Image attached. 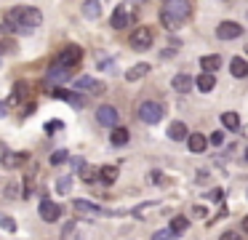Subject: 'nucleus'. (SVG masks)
<instances>
[{
  "label": "nucleus",
  "instance_id": "40",
  "mask_svg": "<svg viewBox=\"0 0 248 240\" xmlns=\"http://www.w3.org/2000/svg\"><path fill=\"white\" fill-rule=\"evenodd\" d=\"M192 213H195V216L203 219V216H205V208H203V206H195V208H192Z\"/></svg>",
  "mask_w": 248,
  "mask_h": 240
},
{
  "label": "nucleus",
  "instance_id": "4",
  "mask_svg": "<svg viewBox=\"0 0 248 240\" xmlns=\"http://www.w3.org/2000/svg\"><path fill=\"white\" fill-rule=\"evenodd\" d=\"M54 99H62V101H67V104H72L75 110H83L86 107V99H83L80 94H75V91H67V88H51L48 91Z\"/></svg>",
  "mask_w": 248,
  "mask_h": 240
},
{
  "label": "nucleus",
  "instance_id": "10",
  "mask_svg": "<svg viewBox=\"0 0 248 240\" xmlns=\"http://www.w3.org/2000/svg\"><path fill=\"white\" fill-rule=\"evenodd\" d=\"M59 216H62L59 203H51V200L40 203V219H43V222H59Z\"/></svg>",
  "mask_w": 248,
  "mask_h": 240
},
{
  "label": "nucleus",
  "instance_id": "7",
  "mask_svg": "<svg viewBox=\"0 0 248 240\" xmlns=\"http://www.w3.org/2000/svg\"><path fill=\"white\" fill-rule=\"evenodd\" d=\"M96 120L102 123V126H107V128H118V120H120V115H118V110L115 107H109V104H102L96 110Z\"/></svg>",
  "mask_w": 248,
  "mask_h": 240
},
{
  "label": "nucleus",
  "instance_id": "33",
  "mask_svg": "<svg viewBox=\"0 0 248 240\" xmlns=\"http://www.w3.org/2000/svg\"><path fill=\"white\" fill-rule=\"evenodd\" d=\"M0 227L8 229V232H14V229H16V222H14V219H8V216H0Z\"/></svg>",
  "mask_w": 248,
  "mask_h": 240
},
{
  "label": "nucleus",
  "instance_id": "12",
  "mask_svg": "<svg viewBox=\"0 0 248 240\" xmlns=\"http://www.w3.org/2000/svg\"><path fill=\"white\" fill-rule=\"evenodd\" d=\"M22 163H27V152H6L0 158V165H3V168H19Z\"/></svg>",
  "mask_w": 248,
  "mask_h": 240
},
{
  "label": "nucleus",
  "instance_id": "41",
  "mask_svg": "<svg viewBox=\"0 0 248 240\" xmlns=\"http://www.w3.org/2000/svg\"><path fill=\"white\" fill-rule=\"evenodd\" d=\"M8 112V101H0V115H6Z\"/></svg>",
  "mask_w": 248,
  "mask_h": 240
},
{
  "label": "nucleus",
  "instance_id": "11",
  "mask_svg": "<svg viewBox=\"0 0 248 240\" xmlns=\"http://www.w3.org/2000/svg\"><path fill=\"white\" fill-rule=\"evenodd\" d=\"M72 72H75V67H64V64H56L54 62V67L48 69V78L54 80V83H64V80L72 78Z\"/></svg>",
  "mask_w": 248,
  "mask_h": 240
},
{
  "label": "nucleus",
  "instance_id": "25",
  "mask_svg": "<svg viewBox=\"0 0 248 240\" xmlns=\"http://www.w3.org/2000/svg\"><path fill=\"white\" fill-rule=\"evenodd\" d=\"M160 24L166 27V30H171V32H173V30H179V24H182V21H179L176 16H171L166 8H163V11H160Z\"/></svg>",
  "mask_w": 248,
  "mask_h": 240
},
{
  "label": "nucleus",
  "instance_id": "20",
  "mask_svg": "<svg viewBox=\"0 0 248 240\" xmlns=\"http://www.w3.org/2000/svg\"><path fill=\"white\" fill-rule=\"evenodd\" d=\"M128 139H131V133H128V128H123V126L112 128V133H109V142H112L115 147H123V144H128Z\"/></svg>",
  "mask_w": 248,
  "mask_h": 240
},
{
  "label": "nucleus",
  "instance_id": "27",
  "mask_svg": "<svg viewBox=\"0 0 248 240\" xmlns=\"http://www.w3.org/2000/svg\"><path fill=\"white\" fill-rule=\"evenodd\" d=\"M72 206H75V211H80V213H102V208L93 206V203H88V200H75Z\"/></svg>",
  "mask_w": 248,
  "mask_h": 240
},
{
  "label": "nucleus",
  "instance_id": "8",
  "mask_svg": "<svg viewBox=\"0 0 248 240\" xmlns=\"http://www.w3.org/2000/svg\"><path fill=\"white\" fill-rule=\"evenodd\" d=\"M163 8L168 11L171 16H176L179 21H184V19H189V14H192V5L187 3V0H173V3H166Z\"/></svg>",
  "mask_w": 248,
  "mask_h": 240
},
{
  "label": "nucleus",
  "instance_id": "13",
  "mask_svg": "<svg viewBox=\"0 0 248 240\" xmlns=\"http://www.w3.org/2000/svg\"><path fill=\"white\" fill-rule=\"evenodd\" d=\"M78 91H91V94H104V83L102 80H93V78H80L75 83Z\"/></svg>",
  "mask_w": 248,
  "mask_h": 240
},
{
  "label": "nucleus",
  "instance_id": "35",
  "mask_svg": "<svg viewBox=\"0 0 248 240\" xmlns=\"http://www.w3.org/2000/svg\"><path fill=\"white\" fill-rule=\"evenodd\" d=\"M62 128H64V123H62V120H51V123H46V131H62Z\"/></svg>",
  "mask_w": 248,
  "mask_h": 240
},
{
  "label": "nucleus",
  "instance_id": "44",
  "mask_svg": "<svg viewBox=\"0 0 248 240\" xmlns=\"http://www.w3.org/2000/svg\"><path fill=\"white\" fill-rule=\"evenodd\" d=\"M0 51H6V48H3V43H0Z\"/></svg>",
  "mask_w": 248,
  "mask_h": 240
},
{
  "label": "nucleus",
  "instance_id": "18",
  "mask_svg": "<svg viewBox=\"0 0 248 240\" xmlns=\"http://www.w3.org/2000/svg\"><path fill=\"white\" fill-rule=\"evenodd\" d=\"M230 72H232V78H246L248 75V62L243 56H235L230 62Z\"/></svg>",
  "mask_w": 248,
  "mask_h": 240
},
{
  "label": "nucleus",
  "instance_id": "14",
  "mask_svg": "<svg viewBox=\"0 0 248 240\" xmlns=\"http://www.w3.org/2000/svg\"><path fill=\"white\" fill-rule=\"evenodd\" d=\"M171 85H173V91H179V94H189L192 91V85H195V80L189 78V75H173V80H171Z\"/></svg>",
  "mask_w": 248,
  "mask_h": 240
},
{
  "label": "nucleus",
  "instance_id": "26",
  "mask_svg": "<svg viewBox=\"0 0 248 240\" xmlns=\"http://www.w3.org/2000/svg\"><path fill=\"white\" fill-rule=\"evenodd\" d=\"M83 14H86L88 19H96V16L102 14V5H99V0H86V3H83Z\"/></svg>",
  "mask_w": 248,
  "mask_h": 240
},
{
  "label": "nucleus",
  "instance_id": "9",
  "mask_svg": "<svg viewBox=\"0 0 248 240\" xmlns=\"http://www.w3.org/2000/svg\"><path fill=\"white\" fill-rule=\"evenodd\" d=\"M216 35H219L221 40H235V37L243 35V27L237 24V21H221V24L216 27Z\"/></svg>",
  "mask_w": 248,
  "mask_h": 240
},
{
  "label": "nucleus",
  "instance_id": "23",
  "mask_svg": "<svg viewBox=\"0 0 248 240\" xmlns=\"http://www.w3.org/2000/svg\"><path fill=\"white\" fill-rule=\"evenodd\" d=\"M78 176H80L83 181H96V176H99V171H93L91 165L86 163V160H83L80 165H78Z\"/></svg>",
  "mask_w": 248,
  "mask_h": 240
},
{
  "label": "nucleus",
  "instance_id": "3",
  "mask_svg": "<svg viewBox=\"0 0 248 240\" xmlns=\"http://www.w3.org/2000/svg\"><path fill=\"white\" fill-rule=\"evenodd\" d=\"M109 21H112L115 30H125V27H131V24H134V14H131V5H128V3L118 5Z\"/></svg>",
  "mask_w": 248,
  "mask_h": 240
},
{
  "label": "nucleus",
  "instance_id": "6",
  "mask_svg": "<svg viewBox=\"0 0 248 240\" xmlns=\"http://www.w3.org/2000/svg\"><path fill=\"white\" fill-rule=\"evenodd\" d=\"M131 46H134L136 51H147V48L152 46V30L150 27H136V32L131 35Z\"/></svg>",
  "mask_w": 248,
  "mask_h": 240
},
{
  "label": "nucleus",
  "instance_id": "15",
  "mask_svg": "<svg viewBox=\"0 0 248 240\" xmlns=\"http://www.w3.org/2000/svg\"><path fill=\"white\" fill-rule=\"evenodd\" d=\"M168 139H171V142H184V139H189L187 126H184L182 120L171 123V126H168Z\"/></svg>",
  "mask_w": 248,
  "mask_h": 240
},
{
  "label": "nucleus",
  "instance_id": "5",
  "mask_svg": "<svg viewBox=\"0 0 248 240\" xmlns=\"http://www.w3.org/2000/svg\"><path fill=\"white\" fill-rule=\"evenodd\" d=\"M80 59H83V48L67 46V48H62V53L56 56V64H64V67H78V64H80Z\"/></svg>",
  "mask_w": 248,
  "mask_h": 240
},
{
  "label": "nucleus",
  "instance_id": "39",
  "mask_svg": "<svg viewBox=\"0 0 248 240\" xmlns=\"http://www.w3.org/2000/svg\"><path fill=\"white\" fill-rule=\"evenodd\" d=\"M150 181H152V184H160V174H157V171H152V174H150Z\"/></svg>",
  "mask_w": 248,
  "mask_h": 240
},
{
  "label": "nucleus",
  "instance_id": "34",
  "mask_svg": "<svg viewBox=\"0 0 248 240\" xmlns=\"http://www.w3.org/2000/svg\"><path fill=\"white\" fill-rule=\"evenodd\" d=\"M208 142L214 144V147H221V144H224V133H221V131L211 133V139H208Z\"/></svg>",
  "mask_w": 248,
  "mask_h": 240
},
{
  "label": "nucleus",
  "instance_id": "24",
  "mask_svg": "<svg viewBox=\"0 0 248 240\" xmlns=\"http://www.w3.org/2000/svg\"><path fill=\"white\" fill-rule=\"evenodd\" d=\"M221 126L235 131V128L240 126V115H237V112H221Z\"/></svg>",
  "mask_w": 248,
  "mask_h": 240
},
{
  "label": "nucleus",
  "instance_id": "17",
  "mask_svg": "<svg viewBox=\"0 0 248 240\" xmlns=\"http://www.w3.org/2000/svg\"><path fill=\"white\" fill-rule=\"evenodd\" d=\"M205 144H208V139H205L203 133H189V139H187V147H189V152L200 155V152L205 149Z\"/></svg>",
  "mask_w": 248,
  "mask_h": 240
},
{
  "label": "nucleus",
  "instance_id": "28",
  "mask_svg": "<svg viewBox=\"0 0 248 240\" xmlns=\"http://www.w3.org/2000/svg\"><path fill=\"white\" fill-rule=\"evenodd\" d=\"M187 227H189V222H187L184 216H173V219H171V229H173L176 235L187 232Z\"/></svg>",
  "mask_w": 248,
  "mask_h": 240
},
{
  "label": "nucleus",
  "instance_id": "37",
  "mask_svg": "<svg viewBox=\"0 0 248 240\" xmlns=\"http://www.w3.org/2000/svg\"><path fill=\"white\" fill-rule=\"evenodd\" d=\"M219 240H243V238H240V235H237V232H224V235H221Z\"/></svg>",
  "mask_w": 248,
  "mask_h": 240
},
{
  "label": "nucleus",
  "instance_id": "42",
  "mask_svg": "<svg viewBox=\"0 0 248 240\" xmlns=\"http://www.w3.org/2000/svg\"><path fill=\"white\" fill-rule=\"evenodd\" d=\"M243 232H246V235H248V216H246V219H243Z\"/></svg>",
  "mask_w": 248,
  "mask_h": 240
},
{
  "label": "nucleus",
  "instance_id": "16",
  "mask_svg": "<svg viewBox=\"0 0 248 240\" xmlns=\"http://www.w3.org/2000/svg\"><path fill=\"white\" fill-rule=\"evenodd\" d=\"M195 85H198L200 94H208V91H214L216 78H214L211 72H200V75H198V80H195Z\"/></svg>",
  "mask_w": 248,
  "mask_h": 240
},
{
  "label": "nucleus",
  "instance_id": "21",
  "mask_svg": "<svg viewBox=\"0 0 248 240\" xmlns=\"http://www.w3.org/2000/svg\"><path fill=\"white\" fill-rule=\"evenodd\" d=\"M147 72H150V64L141 62V64H136V67H131L128 72H125V80H128V83H134V80H141Z\"/></svg>",
  "mask_w": 248,
  "mask_h": 240
},
{
  "label": "nucleus",
  "instance_id": "43",
  "mask_svg": "<svg viewBox=\"0 0 248 240\" xmlns=\"http://www.w3.org/2000/svg\"><path fill=\"white\" fill-rule=\"evenodd\" d=\"M136 3L141 5V3H147V0H128V5H136Z\"/></svg>",
  "mask_w": 248,
  "mask_h": 240
},
{
  "label": "nucleus",
  "instance_id": "30",
  "mask_svg": "<svg viewBox=\"0 0 248 240\" xmlns=\"http://www.w3.org/2000/svg\"><path fill=\"white\" fill-rule=\"evenodd\" d=\"M70 160V152L67 149H56L54 155H51V165H62V163H67Z\"/></svg>",
  "mask_w": 248,
  "mask_h": 240
},
{
  "label": "nucleus",
  "instance_id": "2",
  "mask_svg": "<svg viewBox=\"0 0 248 240\" xmlns=\"http://www.w3.org/2000/svg\"><path fill=\"white\" fill-rule=\"evenodd\" d=\"M43 24V14L38 8H24L22 21H19V32H32L35 27Z\"/></svg>",
  "mask_w": 248,
  "mask_h": 240
},
{
  "label": "nucleus",
  "instance_id": "32",
  "mask_svg": "<svg viewBox=\"0 0 248 240\" xmlns=\"http://www.w3.org/2000/svg\"><path fill=\"white\" fill-rule=\"evenodd\" d=\"M3 195L6 197H19V184L16 181H8V184L3 187Z\"/></svg>",
  "mask_w": 248,
  "mask_h": 240
},
{
  "label": "nucleus",
  "instance_id": "22",
  "mask_svg": "<svg viewBox=\"0 0 248 240\" xmlns=\"http://www.w3.org/2000/svg\"><path fill=\"white\" fill-rule=\"evenodd\" d=\"M99 179H102L104 184H115V179H118V168H115V165H102V168H99Z\"/></svg>",
  "mask_w": 248,
  "mask_h": 240
},
{
  "label": "nucleus",
  "instance_id": "46",
  "mask_svg": "<svg viewBox=\"0 0 248 240\" xmlns=\"http://www.w3.org/2000/svg\"><path fill=\"white\" fill-rule=\"evenodd\" d=\"M246 160H248V149H246Z\"/></svg>",
  "mask_w": 248,
  "mask_h": 240
},
{
  "label": "nucleus",
  "instance_id": "36",
  "mask_svg": "<svg viewBox=\"0 0 248 240\" xmlns=\"http://www.w3.org/2000/svg\"><path fill=\"white\" fill-rule=\"evenodd\" d=\"M221 197H224V190H214V192H211V195H208V200H214V203H219V200H221Z\"/></svg>",
  "mask_w": 248,
  "mask_h": 240
},
{
  "label": "nucleus",
  "instance_id": "19",
  "mask_svg": "<svg viewBox=\"0 0 248 240\" xmlns=\"http://www.w3.org/2000/svg\"><path fill=\"white\" fill-rule=\"evenodd\" d=\"M200 69H203V72H211V75H214L216 69H221V56H216V53H211V56H203V59H200Z\"/></svg>",
  "mask_w": 248,
  "mask_h": 240
},
{
  "label": "nucleus",
  "instance_id": "29",
  "mask_svg": "<svg viewBox=\"0 0 248 240\" xmlns=\"http://www.w3.org/2000/svg\"><path fill=\"white\" fill-rule=\"evenodd\" d=\"M70 190H72V176H62V179L56 181V192H59V195H67Z\"/></svg>",
  "mask_w": 248,
  "mask_h": 240
},
{
  "label": "nucleus",
  "instance_id": "1",
  "mask_svg": "<svg viewBox=\"0 0 248 240\" xmlns=\"http://www.w3.org/2000/svg\"><path fill=\"white\" fill-rule=\"evenodd\" d=\"M139 120L147 123V126H155V123L163 120V115H166V110H163V104H157V101H141L139 104Z\"/></svg>",
  "mask_w": 248,
  "mask_h": 240
},
{
  "label": "nucleus",
  "instance_id": "38",
  "mask_svg": "<svg viewBox=\"0 0 248 240\" xmlns=\"http://www.w3.org/2000/svg\"><path fill=\"white\" fill-rule=\"evenodd\" d=\"M112 67H115V62H107V59L102 62V69H104V72H112Z\"/></svg>",
  "mask_w": 248,
  "mask_h": 240
},
{
  "label": "nucleus",
  "instance_id": "31",
  "mask_svg": "<svg viewBox=\"0 0 248 240\" xmlns=\"http://www.w3.org/2000/svg\"><path fill=\"white\" fill-rule=\"evenodd\" d=\"M173 238H176V232H173L171 227H168V229H157V232L152 235V240H173Z\"/></svg>",
  "mask_w": 248,
  "mask_h": 240
},
{
  "label": "nucleus",
  "instance_id": "45",
  "mask_svg": "<svg viewBox=\"0 0 248 240\" xmlns=\"http://www.w3.org/2000/svg\"><path fill=\"white\" fill-rule=\"evenodd\" d=\"M163 3H173V0H163Z\"/></svg>",
  "mask_w": 248,
  "mask_h": 240
}]
</instances>
